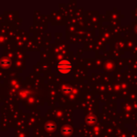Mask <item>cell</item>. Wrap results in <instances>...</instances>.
I'll use <instances>...</instances> for the list:
<instances>
[{"label":"cell","mask_w":137,"mask_h":137,"mask_svg":"<svg viewBox=\"0 0 137 137\" xmlns=\"http://www.w3.org/2000/svg\"><path fill=\"white\" fill-rule=\"evenodd\" d=\"M96 117L93 116V115H90V116H88L86 118V122L88 124H94L96 123Z\"/></svg>","instance_id":"cell-2"},{"label":"cell","mask_w":137,"mask_h":137,"mask_svg":"<svg viewBox=\"0 0 137 137\" xmlns=\"http://www.w3.org/2000/svg\"><path fill=\"white\" fill-rule=\"evenodd\" d=\"M57 70L62 74H68L72 72V64L68 60H62L57 64Z\"/></svg>","instance_id":"cell-1"},{"label":"cell","mask_w":137,"mask_h":137,"mask_svg":"<svg viewBox=\"0 0 137 137\" xmlns=\"http://www.w3.org/2000/svg\"><path fill=\"white\" fill-rule=\"evenodd\" d=\"M72 91V89L69 88V87H64V88H63V91L65 92V93H70Z\"/></svg>","instance_id":"cell-6"},{"label":"cell","mask_w":137,"mask_h":137,"mask_svg":"<svg viewBox=\"0 0 137 137\" xmlns=\"http://www.w3.org/2000/svg\"><path fill=\"white\" fill-rule=\"evenodd\" d=\"M136 30H137V27H136Z\"/></svg>","instance_id":"cell-7"},{"label":"cell","mask_w":137,"mask_h":137,"mask_svg":"<svg viewBox=\"0 0 137 137\" xmlns=\"http://www.w3.org/2000/svg\"><path fill=\"white\" fill-rule=\"evenodd\" d=\"M55 125L53 123H47V126H46V128H47L48 131H53V130H55Z\"/></svg>","instance_id":"cell-5"},{"label":"cell","mask_w":137,"mask_h":137,"mask_svg":"<svg viewBox=\"0 0 137 137\" xmlns=\"http://www.w3.org/2000/svg\"><path fill=\"white\" fill-rule=\"evenodd\" d=\"M10 59H8V58H4V59H2L1 61H0V64L2 66H4V67H7V66H9L10 64Z\"/></svg>","instance_id":"cell-3"},{"label":"cell","mask_w":137,"mask_h":137,"mask_svg":"<svg viewBox=\"0 0 137 137\" xmlns=\"http://www.w3.org/2000/svg\"><path fill=\"white\" fill-rule=\"evenodd\" d=\"M62 131L64 136H70L72 132V130L70 128H63Z\"/></svg>","instance_id":"cell-4"}]
</instances>
